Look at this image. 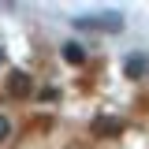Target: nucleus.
<instances>
[{
    "label": "nucleus",
    "mask_w": 149,
    "mask_h": 149,
    "mask_svg": "<svg viewBox=\"0 0 149 149\" xmlns=\"http://www.w3.org/2000/svg\"><path fill=\"white\" fill-rule=\"evenodd\" d=\"M63 52H67V60H82V49H74V45H67Z\"/></svg>",
    "instance_id": "nucleus-1"
}]
</instances>
